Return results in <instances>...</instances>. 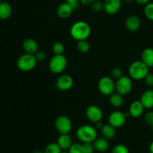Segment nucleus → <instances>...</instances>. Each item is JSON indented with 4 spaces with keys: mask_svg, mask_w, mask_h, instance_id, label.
<instances>
[{
    "mask_svg": "<svg viewBox=\"0 0 153 153\" xmlns=\"http://www.w3.org/2000/svg\"><path fill=\"white\" fill-rule=\"evenodd\" d=\"M70 35L76 41L87 40L90 37L91 28L89 24L85 21H77L70 28Z\"/></svg>",
    "mask_w": 153,
    "mask_h": 153,
    "instance_id": "nucleus-1",
    "label": "nucleus"
},
{
    "mask_svg": "<svg viewBox=\"0 0 153 153\" xmlns=\"http://www.w3.org/2000/svg\"><path fill=\"white\" fill-rule=\"evenodd\" d=\"M149 67L141 60L135 61L131 63L128 67V75L131 79L137 81L143 80L149 73Z\"/></svg>",
    "mask_w": 153,
    "mask_h": 153,
    "instance_id": "nucleus-2",
    "label": "nucleus"
},
{
    "mask_svg": "<svg viewBox=\"0 0 153 153\" xmlns=\"http://www.w3.org/2000/svg\"><path fill=\"white\" fill-rule=\"evenodd\" d=\"M76 137L82 143H93L97 138V128L91 125H83L76 131Z\"/></svg>",
    "mask_w": 153,
    "mask_h": 153,
    "instance_id": "nucleus-3",
    "label": "nucleus"
},
{
    "mask_svg": "<svg viewBox=\"0 0 153 153\" xmlns=\"http://www.w3.org/2000/svg\"><path fill=\"white\" fill-rule=\"evenodd\" d=\"M37 61L34 55L25 53L19 57L16 61V66L22 72H29L37 65Z\"/></svg>",
    "mask_w": 153,
    "mask_h": 153,
    "instance_id": "nucleus-4",
    "label": "nucleus"
},
{
    "mask_svg": "<svg viewBox=\"0 0 153 153\" xmlns=\"http://www.w3.org/2000/svg\"><path fill=\"white\" fill-rule=\"evenodd\" d=\"M67 66V60L64 55H55L49 63V70L55 74H60L64 72Z\"/></svg>",
    "mask_w": 153,
    "mask_h": 153,
    "instance_id": "nucleus-5",
    "label": "nucleus"
},
{
    "mask_svg": "<svg viewBox=\"0 0 153 153\" xmlns=\"http://www.w3.org/2000/svg\"><path fill=\"white\" fill-rule=\"evenodd\" d=\"M99 91L104 96H110L115 91V82L110 76H103L98 82Z\"/></svg>",
    "mask_w": 153,
    "mask_h": 153,
    "instance_id": "nucleus-6",
    "label": "nucleus"
},
{
    "mask_svg": "<svg viewBox=\"0 0 153 153\" xmlns=\"http://www.w3.org/2000/svg\"><path fill=\"white\" fill-rule=\"evenodd\" d=\"M132 90V81L128 76H123L115 82V91L123 96H126Z\"/></svg>",
    "mask_w": 153,
    "mask_h": 153,
    "instance_id": "nucleus-7",
    "label": "nucleus"
},
{
    "mask_svg": "<svg viewBox=\"0 0 153 153\" xmlns=\"http://www.w3.org/2000/svg\"><path fill=\"white\" fill-rule=\"evenodd\" d=\"M55 128L60 134H70L73 128V123L70 118L62 115L55 119Z\"/></svg>",
    "mask_w": 153,
    "mask_h": 153,
    "instance_id": "nucleus-8",
    "label": "nucleus"
},
{
    "mask_svg": "<svg viewBox=\"0 0 153 153\" xmlns=\"http://www.w3.org/2000/svg\"><path fill=\"white\" fill-rule=\"evenodd\" d=\"M127 120L126 114L120 111H115L112 112L108 117V123L114 128H120L125 125Z\"/></svg>",
    "mask_w": 153,
    "mask_h": 153,
    "instance_id": "nucleus-9",
    "label": "nucleus"
},
{
    "mask_svg": "<svg viewBox=\"0 0 153 153\" xmlns=\"http://www.w3.org/2000/svg\"><path fill=\"white\" fill-rule=\"evenodd\" d=\"M86 117L89 121L94 123L100 122L102 119L103 112L99 106L91 105L86 109Z\"/></svg>",
    "mask_w": 153,
    "mask_h": 153,
    "instance_id": "nucleus-10",
    "label": "nucleus"
},
{
    "mask_svg": "<svg viewBox=\"0 0 153 153\" xmlns=\"http://www.w3.org/2000/svg\"><path fill=\"white\" fill-rule=\"evenodd\" d=\"M73 79L71 76L67 74L59 76L56 81V87L58 89L62 91H67L71 89L73 86Z\"/></svg>",
    "mask_w": 153,
    "mask_h": 153,
    "instance_id": "nucleus-11",
    "label": "nucleus"
},
{
    "mask_svg": "<svg viewBox=\"0 0 153 153\" xmlns=\"http://www.w3.org/2000/svg\"><path fill=\"white\" fill-rule=\"evenodd\" d=\"M104 11L109 15L117 13L122 5V0H105Z\"/></svg>",
    "mask_w": 153,
    "mask_h": 153,
    "instance_id": "nucleus-12",
    "label": "nucleus"
},
{
    "mask_svg": "<svg viewBox=\"0 0 153 153\" xmlns=\"http://www.w3.org/2000/svg\"><path fill=\"white\" fill-rule=\"evenodd\" d=\"M126 28L131 32L137 31L141 25V20L137 15H129L126 19Z\"/></svg>",
    "mask_w": 153,
    "mask_h": 153,
    "instance_id": "nucleus-13",
    "label": "nucleus"
},
{
    "mask_svg": "<svg viewBox=\"0 0 153 153\" xmlns=\"http://www.w3.org/2000/svg\"><path fill=\"white\" fill-rule=\"evenodd\" d=\"M145 108L140 100H134L130 105L128 108V114L131 117L134 118H138L143 115Z\"/></svg>",
    "mask_w": 153,
    "mask_h": 153,
    "instance_id": "nucleus-14",
    "label": "nucleus"
},
{
    "mask_svg": "<svg viewBox=\"0 0 153 153\" xmlns=\"http://www.w3.org/2000/svg\"><path fill=\"white\" fill-rule=\"evenodd\" d=\"M74 9L73 8L70 3L64 1L59 4L57 8V15L61 19H67L71 16Z\"/></svg>",
    "mask_w": 153,
    "mask_h": 153,
    "instance_id": "nucleus-15",
    "label": "nucleus"
},
{
    "mask_svg": "<svg viewBox=\"0 0 153 153\" xmlns=\"http://www.w3.org/2000/svg\"><path fill=\"white\" fill-rule=\"evenodd\" d=\"M38 43L34 39L27 38L22 43V48L25 53L34 55L38 51Z\"/></svg>",
    "mask_w": 153,
    "mask_h": 153,
    "instance_id": "nucleus-16",
    "label": "nucleus"
},
{
    "mask_svg": "<svg viewBox=\"0 0 153 153\" xmlns=\"http://www.w3.org/2000/svg\"><path fill=\"white\" fill-rule=\"evenodd\" d=\"M140 101L145 109H152L153 108V90L149 89L142 94Z\"/></svg>",
    "mask_w": 153,
    "mask_h": 153,
    "instance_id": "nucleus-17",
    "label": "nucleus"
},
{
    "mask_svg": "<svg viewBox=\"0 0 153 153\" xmlns=\"http://www.w3.org/2000/svg\"><path fill=\"white\" fill-rule=\"evenodd\" d=\"M93 144H94L95 150L99 152H106L109 149V146H110V143H109L108 140L105 138L104 137H97L93 142Z\"/></svg>",
    "mask_w": 153,
    "mask_h": 153,
    "instance_id": "nucleus-18",
    "label": "nucleus"
},
{
    "mask_svg": "<svg viewBox=\"0 0 153 153\" xmlns=\"http://www.w3.org/2000/svg\"><path fill=\"white\" fill-rule=\"evenodd\" d=\"M57 143L62 150L65 151L68 150L69 148L73 144V140L71 136L69 134H60L59 137H58Z\"/></svg>",
    "mask_w": 153,
    "mask_h": 153,
    "instance_id": "nucleus-19",
    "label": "nucleus"
},
{
    "mask_svg": "<svg viewBox=\"0 0 153 153\" xmlns=\"http://www.w3.org/2000/svg\"><path fill=\"white\" fill-rule=\"evenodd\" d=\"M12 7L5 1H0V19H7L11 16Z\"/></svg>",
    "mask_w": 153,
    "mask_h": 153,
    "instance_id": "nucleus-20",
    "label": "nucleus"
},
{
    "mask_svg": "<svg viewBox=\"0 0 153 153\" xmlns=\"http://www.w3.org/2000/svg\"><path fill=\"white\" fill-rule=\"evenodd\" d=\"M141 61L149 68L153 67V49L146 48L142 52Z\"/></svg>",
    "mask_w": 153,
    "mask_h": 153,
    "instance_id": "nucleus-21",
    "label": "nucleus"
},
{
    "mask_svg": "<svg viewBox=\"0 0 153 153\" xmlns=\"http://www.w3.org/2000/svg\"><path fill=\"white\" fill-rule=\"evenodd\" d=\"M116 128L112 126L111 124H105L103 125L102 128H101L102 134L105 138L108 139V140H111L113 139L116 135Z\"/></svg>",
    "mask_w": 153,
    "mask_h": 153,
    "instance_id": "nucleus-22",
    "label": "nucleus"
},
{
    "mask_svg": "<svg viewBox=\"0 0 153 153\" xmlns=\"http://www.w3.org/2000/svg\"><path fill=\"white\" fill-rule=\"evenodd\" d=\"M109 102L114 108H120L123 105V96L119 93H113L109 96Z\"/></svg>",
    "mask_w": 153,
    "mask_h": 153,
    "instance_id": "nucleus-23",
    "label": "nucleus"
},
{
    "mask_svg": "<svg viewBox=\"0 0 153 153\" xmlns=\"http://www.w3.org/2000/svg\"><path fill=\"white\" fill-rule=\"evenodd\" d=\"M62 149L60 147L58 143H49L47 146L45 147L43 152L44 153H61L62 152Z\"/></svg>",
    "mask_w": 153,
    "mask_h": 153,
    "instance_id": "nucleus-24",
    "label": "nucleus"
},
{
    "mask_svg": "<svg viewBox=\"0 0 153 153\" xmlns=\"http://www.w3.org/2000/svg\"><path fill=\"white\" fill-rule=\"evenodd\" d=\"M77 49L81 53L85 54L88 52L91 49V44L87 40H79L77 43Z\"/></svg>",
    "mask_w": 153,
    "mask_h": 153,
    "instance_id": "nucleus-25",
    "label": "nucleus"
},
{
    "mask_svg": "<svg viewBox=\"0 0 153 153\" xmlns=\"http://www.w3.org/2000/svg\"><path fill=\"white\" fill-rule=\"evenodd\" d=\"M52 49L55 55H64L65 46L61 42H55L52 45Z\"/></svg>",
    "mask_w": 153,
    "mask_h": 153,
    "instance_id": "nucleus-26",
    "label": "nucleus"
},
{
    "mask_svg": "<svg viewBox=\"0 0 153 153\" xmlns=\"http://www.w3.org/2000/svg\"><path fill=\"white\" fill-rule=\"evenodd\" d=\"M144 15L149 20L153 21V2H149L145 4Z\"/></svg>",
    "mask_w": 153,
    "mask_h": 153,
    "instance_id": "nucleus-27",
    "label": "nucleus"
},
{
    "mask_svg": "<svg viewBox=\"0 0 153 153\" xmlns=\"http://www.w3.org/2000/svg\"><path fill=\"white\" fill-rule=\"evenodd\" d=\"M111 153H129L128 147L123 144H117L112 149Z\"/></svg>",
    "mask_w": 153,
    "mask_h": 153,
    "instance_id": "nucleus-28",
    "label": "nucleus"
},
{
    "mask_svg": "<svg viewBox=\"0 0 153 153\" xmlns=\"http://www.w3.org/2000/svg\"><path fill=\"white\" fill-rule=\"evenodd\" d=\"M91 8L96 13H100V12L104 10V3L100 1H98V0H96L91 4Z\"/></svg>",
    "mask_w": 153,
    "mask_h": 153,
    "instance_id": "nucleus-29",
    "label": "nucleus"
},
{
    "mask_svg": "<svg viewBox=\"0 0 153 153\" xmlns=\"http://www.w3.org/2000/svg\"><path fill=\"white\" fill-rule=\"evenodd\" d=\"M69 153H83L82 146L80 143H73L68 149Z\"/></svg>",
    "mask_w": 153,
    "mask_h": 153,
    "instance_id": "nucleus-30",
    "label": "nucleus"
},
{
    "mask_svg": "<svg viewBox=\"0 0 153 153\" xmlns=\"http://www.w3.org/2000/svg\"><path fill=\"white\" fill-rule=\"evenodd\" d=\"M82 146L83 153H94L95 150L93 143H82Z\"/></svg>",
    "mask_w": 153,
    "mask_h": 153,
    "instance_id": "nucleus-31",
    "label": "nucleus"
},
{
    "mask_svg": "<svg viewBox=\"0 0 153 153\" xmlns=\"http://www.w3.org/2000/svg\"><path fill=\"white\" fill-rule=\"evenodd\" d=\"M123 76V70L119 67H114L111 72V76L114 79H118Z\"/></svg>",
    "mask_w": 153,
    "mask_h": 153,
    "instance_id": "nucleus-32",
    "label": "nucleus"
},
{
    "mask_svg": "<svg viewBox=\"0 0 153 153\" xmlns=\"http://www.w3.org/2000/svg\"><path fill=\"white\" fill-rule=\"evenodd\" d=\"M36 59L37 61H43L46 58V54L43 51L38 50L35 54H34Z\"/></svg>",
    "mask_w": 153,
    "mask_h": 153,
    "instance_id": "nucleus-33",
    "label": "nucleus"
},
{
    "mask_svg": "<svg viewBox=\"0 0 153 153\" xmlns=\"http://www.w3.org/2000/svg\"><path fill=\"white\" fill-rule=\"evenodd\" d=\"M144 82L146 85L149 87H153V73H149L144 78Z\"/></svg>",
    "mask_w": 153,
    "mask_h": 153,
    "instance_id": "nucleus-34",
    "label": "nucleus"
},
{
    "mask_svg": "<svg viewBox=\"0 0 153 153\" xmlns=\"http://www.w3.org/2000/svg\"><path fill=\"white\" fill-rule=\"evenodd\" d=\"M145 120L146 123L151 126H153V111H149L145 116Z\"/></svg>",
    "mask_w": 153,
    "mask_h": 153,
    "instance_id": "nucleus-35",
    "label": "nucleus"
},
{
    "mask_svg": "<svg viewBox=\"0 0 153 153\" xmlns=\"http://www.w3.org/2000/svg\"><path fill=\"white\" fill-rule=\"evenodd\" d=\"M65 1L70 3L74 10H76V8H78V7H79V2H80V1H79V0H65Z\"/></svg>",
    "mask_w": 153,
    "mask_h": 153,
    "instance_id": "nucleus-36",
    "label": "nucleus"
},
{
    "mask_svg": "<svg viewBox=\"0 0 153 153\" xmlns=\"http://www.w3.org/2000/svg\"><path fill=\"white\" fill-rule=\"evenodd\" d=\"M96 0H79L80 3H82L84 5H91Z\"/></svg>",
    "mask_w": 153,
    "mask_h": 153,
    "instance_id": "nucleus-37",
    "label": "nucleus"
},
{
    "mask_svg": "<svg viewBox=\"0 0 153 153\" xmlns=\"http://www.w3.org/2000/svg\"><path fill=\"white\" fill-rule=\"evenodd\" d=\"M137 4H148L149 2H150L151 0H134Z\"/></svg>",
    "mask_w": 153,
    "mask_h": 153,
    "instance_id": "nucleus-38",
    "label": "nucleus"
},
{
    "mask_svg": "<svg viewBox=\"0 0 153 153\" xmlns=\"http://www.w3.org/2000/svg\"><path fill=\"white\" fill-rule=\"evenodd\" d=\"M102 126H103L102 123H101V121L96 123V128H97H97H100V129H101V128H102Z\"/></svg>",
    "mask_w": 153,
    "mask_h": 153,
    "instance_id": "nucleus-39",
    "label": "nucleus"
},
{
    "mask_svg": "<svg viewBox=\"0 0 153 153\" xmlns=\"http://www.w3.org/2000/svg\"><path fill=\"white\" fill-rule=\"evenodd\" d=\"M149 152L153 153V140H152V142H151L150 145H149Z\"/></svg>",
    "mask_w": 153,
    "mask_h": 153,
    "instance_id": "nucleus-40",
    "label": "nucleus"
},
{
    "mask_svg": "<svg viewBox=\"0 0 153 153\" xmlns=\"http://www.w3.org/2000/svg\"><path fill=\"white\" fill-rule=\"evenodd\" d=\"M33 153H44L43 152V151H41L40 150V149H36V150H34Z\"/></svg>",
    "mask_w": 153,
    "mask_h": 153,
    "instance_id": "nucleus-41",
    "label": "nucleus"
},
{
    "mask_svg": "<svg viewBox=\"0 0 153 153\" xmlns=\"http://www.w3.org/2000/svg\"><path fill=\"white\" fill-rule=\"evenodd\" d=\"M132 1H134V0H122V1H125V2H131Z\"/></svg>",
    "mask_w": 153,
    "mask_h": 153,
    "instance_id": "nucleus-42",
    "label": "nucleus"
},
{
    "mask_svg": "<svg viewBox=\"0 0 153 153\" xmlns=\"http://www.w3.org/2000/svg\"><path fill=\"white\" fill-rule=\"evenodd\" d=\"M61 153H69V152H66V151H64V150H63Z\"/></svg>",
    "mask_w": 153,
    "mask_h": 153,
    "instance_id": "nucleus-43",
    "label": "nucleus"
},
{
    "mask_svg": "<svg viewBox=\"0 0 153 153\" xmlns=\"http://www.w3.org/2000/svg\"><path fill=\"white\" fill-rule=\"evenodd\" d=\"M4 1V0H0V1Z\"/></svg>",
    "mask_w": 153,
    "mask_h": 153,
    "instance_id": "nucleus-44",
    "label": "nucleus"
},
{
    "mask_svg": "<svg viewBox=\"0 0 153 153\" xmlns=\"http://www.w3.org/2000/svg\"><path fill=\"white\" fill-rule=\"evenodd\" d=\"M149 153H150V152H149Z\"/></svg>",
    "mask_w": 153,
    "mask_h": 153,
    "instance_id": "nucleus-45",
    "label": "nucleus"
},
{
    "mask_svg": "<svg viewBox=\"0 0 153 153\" xmlns=\"http://www.w3.org/2000/svg\"><path fill=\"white\" fill-rule=\"evenodd\" d=\"M152 127H153V126H152Z\"/></svg>",
    "mask_w": 153,
    "mask_h": 153,
    "instance_id": "nucleus-46",
    "label": "nucleus"
}]
</instances>
